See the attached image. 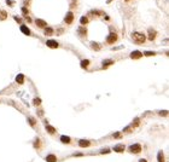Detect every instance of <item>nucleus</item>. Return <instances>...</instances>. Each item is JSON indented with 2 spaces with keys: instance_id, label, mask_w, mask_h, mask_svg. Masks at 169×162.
I'll return each mask as SVG.
<instances>
[{
  "instance_id": "1",
  "label": "nucleus",
  "mask_w": 169,
  "mask_h": 162,
  "mask_svg": "<svg viewBox=\"0 0 169 162\" xmlns=\"http://www.w3.org/2000/svg\"><path fill=\"white\" fill-rule=\"evenodd\" d=\"M132 38H133V40L137 42V44H144L145 40H146V36H145L143 33H138V32L133 33V34H132Z\"/></svg>"
},
{
  "instance_id": "2",
  "label": "nucleus",
  "mask_w": 169,
  "mask_h": 162,
  "mask_svg": "<svg viewBox=\"0 0 169 162\" xmlns=\"http://www.w3.org/2000/svg\"><path fill=\"white\" fill-rule=\"evenodd\" d=\"M128 150H129L130 154H134V155L140 154V151H141V145L140 144H132L129 148H128Z\"/></svg>"
},
{
  "instance_id": "3",
  "label": "nucleus",
  "mask_w": 169,
  "mask_h": 162,
  "mask_svg": "<svg viewBox=\"0 0 169 162\" xmlns=\"http://www.w3.org/2000/svg\"><path fill=\"white\" fill-rule=\"evenodd\" d=\"M106 41H108V44H114V42L117 41V35L115 34V33H111V34H109V36L106 38Z\"/></svg>"
},
{
  "instance_id": "4",
  "label": "nucleus",
  "mask_w": 169,
  "mask_h": 162,
  "mask_svg": "<svg viewBox=\"0 0 169 162\" xmlns=\"http://www.w3.org/2000/svg\"><path fill=\"white\" fill-rule=\"evenodd\" d=\"M46 45L48 46V47H51V49H57V47L59 46L56 40H47V41H46Z\"/></svg>"
},
{
  "instance_id": "5",
  "label": "nucleus",
  "mask_w": 169,
  "mask_h": 162,
  "mask_svg": "<svg viewBox=\"0 0 169 162\" xmlns=\"http://www.w3.org/2000/svg\"><path fill=\"white\" fill-rule=\"evenodd\" d=\"M79 146L80 148H88V146H91V141L81 139V140H79Z\"/></svg>"
},
{
  "instance_id": "6",
  "label": "nucleus",
  "mask_w": 169,
  "mask_h": 162,
  "mask_svg": "<svg viewBox=\"0 0 169 162\" xmlns=\"http://www.w3.org/2000/svg\"><path fill=\"white\" fill-rule=\"evenodd\" d=\"M141 57H143V53H141L140 51H134V52L130 53V58H132V59H139Z\"/></svg>"
},
{
  "instance_id": "7",
  "label": "nucleus",
  "mask_w": 169,
  "mask_h": 162,
  "mask_svg": "<svg viewBox=\"0 0 169 162\" xmlns=\"http://www.w3.org/2000/svg\"><path fill=\"white\" fill-rule=\"evenodd\" d=\"M73 21H74V15H73V12H68L67 16H65V22H67L68 24H71Z\"/></svg>"
},
{
  "instance_id": "8",
  "label": "nucleus",
  "mask_w": 169,
  "mask_h": 162,
  "mask_svg": "<svg viewBox=\"0 0 169 162\" xmlns=\"http://www.w3.org/2000/svg\"><path fill=\"white\" fill-rule=\"evenodd\" d=\"M124 144H117L114 146V151L115 152H123L124 151Z\"/></svg>"
},
{
  "instance_id": "9",
  "label": "nucleus",
  "mask_w": 169,
  "mask_h": 162,
  "mask_svg": "<svg viewBox=\"0 0 169 162\" xmlns=\"http://www.w3.org/2000/svg\"><path fill=\"white\" fill-rule=\"evenodd\" d=\"M35 23H36V25H38L39 28H46V27H47V23H46L44 19H36Z\"/></svg>"
},
{
  "instance_id": "10",
  "label": "nucleus",
  "mask_w": 169,
  "mask_h": 162,
  "mask_svg": "<svg viewBox=\"0 0 169 162\" xmlns=\"http://www.w3.org/2000/svg\"><path fill=\"white\" fill-rule=\"evenodd\" d=\"M46 161H47V162H57L56 155H53V154H50V155H47V156H46Z\"/></svg>"
},
{
  "instance_id": "11",
  "label": "nucleus",
  "mask_w": 169,
  "mask_h": 162,
  "mask_svg": "<svg viewBox=\"0 0 169 162\" xmlns=\"http://www.w3.org/2000/svg\"><path fill=\"white\" fill-rule=\"evenodd\" d=\"M21 30L25 35H30V34H32V33H30V29H29L27 25H21Z\"/></svg>"
},
{
  "instance_id": "12",
  "label": "nucleus",
  "mask_w": 169,
  "mask_h": 162,
  "mask_svg": "<svg viewBox=\"0 0 169 162\" xmlns=\"http://www.w3.org/2000/svg\"><path fill=\"white\" fill-rule=\"evenodd\" d=\"M45 128H46V131H47L50 134H54V133H56V128H54V127H52L51 125H46Z\"/></svg>"
},
{
  "instance_id": "13",
  "label": "nucleus",
  "mask_w": 169,
  "mask_h": 162,
  "mask_svg": "<svg viewBox=\"0 0 169 162\" xmlns=\"http://www.w3.org/2000/svg\"><path fill=\"white\" fill-rule=\"evenodd\" d=\"M155 38H156V32L152 30V29H150V30H149V40H150V41H153Z\"/></svg>"
},
{
  "instance_id": "14",
  "label": "nucleus",
  "mask_w": 169,
  "mask_h": 162,
  "mask_svg": "<svg viewBox=\"0 0 169 162\" xmlns=\"http://www.w3.org/2000/svg\"><path fill=\"white\" fill-rule=\"evenodd\" d=\"M60 141L64 143V144H70L71 139L69 137H67V136H62V137H60Z\"/></svg>"
},
{
  "instance_id": "15",
  "label": "nucleus",
  "mask_w": 169,
  "mask_h": 162,
  "mask_svg": "<svg viewBox=\"0 0 169 162\" xmlns=\"http://www.w3.org/2000/svg\"><path fill=\"white\" fill-rule=\"evenodd\" d=\"M16 81H17L18 84H23V82H24V75L18 74L17 76H16Z\"/></svg>"
},
{
  "instance_id": "16",
  "label": "nucleus",
  "mask_w": 169,
  "mask_h": 162,
  "mask_svg": "<svg viewBox=\"0 0 169 162\" xmlns=\"http://www.w3.org/2000/svg\"><path fill=\"white\" fill-rule=\"evenodd\" d=\"M6 18H7V14H6V11L0 10V19H1V21H5Z\"/></svg>"
},
{
  "instance_id": "17",
  "label": "nucleus",
  "mask_w": 169,
  "mask_h": 162,
  "mask_svg": "<svg viewBox=\"0 0 169 162\" xmlns=\"http://www.w3.org/2000/svg\"><path fill=\"white\" fill-rule=\"evenodd\" d=\"M157 161L158 162H164V155H163V151L158 152V155H157Z\"/></svg>"
},
{
  "instance_id": "18",
  "label": "nucleus",
  "mask_w": 169,
  "mask_h": 162,
  "mask_svg": "<svg viewBox=\"0 0 169 162\" xmlns=\"http://www.w3.org/2000/svg\"><path fill=\"white\" fill-rule=\"evenodd\" d=\"M91 46H92V49L95 50V51H99V50H100V45H99V44H97V42H92Z\"/></svg>"
},
{
  "instance_id": "19",
  "label": "nucleus",
  "mask_w": 169,
  "mask_h": 162,
  "mask_svg": "<svg viewBox=\"0 0 169 162\" xmlns=\"http://www.w3.org/2000/svg\"><path fill=\"white\" fill-rule=\"evenodd\" d=\"M41 140H40L39 138H38V139H35V141H34V148H36V149H40L41 148Z\"/></svg>"
},
{
  "instance_id": "20",
  "label": "nucleus",
  "mask_w": 169,
  "mask_h": 162,
  "mask_svg": "<svg viewBox=\"0 0 169 162\" xmlns=\"http://www.w3.org/2000/svg\"><path fill=\"white\" fill-rule=\"evenodd\" d=\"M88 65H89V60H88V59H83V60H81V67L83 68V69H84V68H87Z\"/></svg>"
},
{
  "instance_id": "21",
  "label": "nucleus",
  "mask_w": 169,
  "mask_h": 162,
  "mask_svg": "<svg viewBox=\"0 0 169 162\" xmlns=\"http://www.w3.org/2000/svg\"><path fill=\"white\" fill-rule=\"evenodd\" d=\"M52 34H53L52 28H46L45 29V35H52Z\"/></svg>"
},
{
  "instance_id": "22",
  "label": "nucleus",
  "mask_w": 169,
  "mask_h": 162,
  "mask_svg": "<svg viewBox=\"0 0 169 162\" xmlns=\"http://www.w3.org/2000/svg\"><path fill=\"white\" fill-rule=\"evenodd\" d=\"M112 63H114L112 60H106V62H105V60H104V62H103V67H104V68H106V67H109V65H111V64H112Z\"/></svg>"
},
{
  "instance_id": "23",
  "label": "nucleus",
  "mask_w": 169,
  "mask_h": 162,
  "mask_svg": "<svg viewBox=\"0 0 169 162\" xmlns=\"http://www.w3.org/2000/svg\"><path fill=\"white\" fill-rule=\"evenodd\" d=\"M80 22H81V24H82V25L87 24V23H88V18H87V17H84V16H83V17H81Z\"/></svg>"
},
{
  "instance_id": "24",
  "label": "nucleus",
  "mask_w": 169,
  "mask_h": 162,
  "mask_svg": "<svg viewBox=\"0 0 169 162\" xmlns=\"http://www.w3.org/2000/svg\"><path fill=\"white\" fill-rule=\"evenodd\" d=\"M79 33H80V35H86V34H87V29L80 28L79 29Z\"/></svg>"
},
{
  "instance_id": "25",
  "label": "nucleus",
  "mask_w": 169,
  "mask_h": 162,
  "mask_svg": "<svg viewBox=\"0 0 169 162\" xmlns=\"http://www.w3.org/2000/svg\"><path fill=\"white\" fill-rule=\"evenodd\" d=\"M40 104H41V100H40L39 98H35V99H34V105L38 106V105H40Z\"/></svg>"
},
{
  "instance_id": "26",
  "label": "nucleus",
  "mask_w": 169,
  "mask_h": 162,
  "mask_svg": "<svg viewBox=\"0 0 169 162\" xmlns=\"http://www.w3.org/2000/svg\"><path fill=\"white\" fill-rule=\"evenodd\" d=\"M29 122H30V126H35V120L33 119V117H29Z\"/></svg>"
},
{
  "instance_id": "27",
  "label": "nucleus",
  "mask_w": 169,
  "mask_h": 162,
  "mask_svg": "<svg viewBox=\"0 0 169 162\" xmlns=\"http://www.w3.org/2000/svg\"><path fill=\"white\" fill-rule=\"evenodd\" d=\"M144 55H145V56H155L156 52H151V51H147V52H145Z\"/></svg>"
},
{
  "instance_id": "28",
  "label": "nucleus",
  "mask_w": 169,
  "mask_h": 162,
  "mask_svg": "<svg viewBox=\"0 0 169 162\" xmlns=\"http://www.w3.org/2000/svg\"><path fill=\"white\" fill-rule=\"evenodd\" d=\"M114 138H122V134L120 132H116V133L114 134Z\"/></svg>"
},
{
  "instance_id": "29",
  "label": "nucleus",
  "mask_w": 169,
  "mask_h": 162,
  "mask_svg": "<svg viewBox=\"0 0 169 162\" xmlns=\"http://www.w3.org/2000/svg\"><path fill=\"white\" fill-rule=\"evenodd\" d=\"M109 152H110L109 149H103L102 151H100V154H103V155H104V154H109Z\"/></svg>"
},
{
  "instance_id": "30",
  "label": "nucleus",
  "mask_w": 169,
  "mask_h": 162,
  "mask_svg": "<svg viewBox=\"0 0 169 162\" xmlns=\"http://www.w3.org/2000/svg\"><path fill=\"white\" fill-rule=\"evenodd\" d=\"M167 114H168V111H159V115H161V116H167Z\"/></svg>"
},
{
  "instance_id": "31",
  "label": "nucleus",
  "mask_w": 169,
  "mask_h": 162,
  "mask_svg": "<svg viewBox=\"0 0 169 162\" xmlns=\"http://www.w3.org/2000/svg\"><path fill=\"white\" fill-rule=\"evenodd\" d=\"M123 132H127V133H130V132H132V128H130V127H127V128H124V130H123Z\"/></svg>"
},
{
  "instance_id": "32",
  "label": "nucleus",
  "mask_w": 169,
  "mask_h": 162,
  "mask_svg": "<svg viewBox=\"0 0 169 162\" xmlns=\"http://www.w3.org/2000/svg\"><path fill=\"white\" fill-rule=\"evenodd\" d=\"M133 126H139V119H135V120H134Z\"/></svg>"
},
{
  "instance_id": "33",
  "label": "nucleus",
  "mask_w": 169,
  "mask_h": 162,
  "mask_svg": "<svg viewBox=\"0 0 169 162\" xmlns=\"http://www.w3.org/2000/svg\"><path fill=\"white\" fill-rule=\"evenodd\" d=\"M22 11H23V15H27V14H28V10H27L25 7H23V9H22Z\"/></svg>"
},
{
  "instance_id": "34",
  "label": "nucleus",
  "mask_w": 169,
  "mask_h": 162,
  "mask_svg": "<svg viewBox=\"0 0 169 162\" xmlns=\"http://www.w3.org/2000/svg\"><path fill=\"white\" fill-rule=\"evenodd\" d=\"M15 19H16V21H17V22H21V18H19V17H17V16H15Z\"/></svg>"
},
{
  "instance_id": "35",
  "label": "nucleus",
  "mask_w": 169,
  "mask_h": 162,
  "mask_svg": "<svg viewBox=\"0 0 169 162\" xmlns=\"http://www.w3.org/2000/svg\"><path fill=\"white\" fill-rule=\"evenodd\" d=\"M74 156H83V154H81V152H78V154H75Z\"/></svg>"
},
{
  "instance_id": "36",
  "label": "nucleus",
  "mask_w": 169,
  "mask_h": 162,
  "mask_svg": "<svg viewBox=\"0 0 169 162\" xmlns=\"http://www.w3.org/2000/svg\"><path fill=\"white\" fill-rule=\"evenodd\" d=\"M139 162H147V160H146V159H141V160H139Z\"/></svg>"
},
{
  "instance_id": "37",
  "label": "nucleus",
  "mask_w": 169,
  "mask_h": 162,
  "mask_svg": "<svg viewBox=\"0 0 169 162\" xmlns=\"http://www.w3.org/2000/svg\"><path fill=\"white\" fill-rule=\"evenodd\" d=\"M111 1H112V0H108V3H111Z\"/></svg>"
},
{
  "instance_id": "38",
  "label": "nucleus",
  "mask_w": 169,
  "mask_h": 162,
  "mask_svg": "<svg viewBox=\"0 0 169 162\" xmlns=\"http://www.w3.org/2000/svg\"><path fill=\"white\" fill-rule=\"evenodd\" d=\"M126 1H129V0H126Z\"/></svg>"
}]
</instances>
